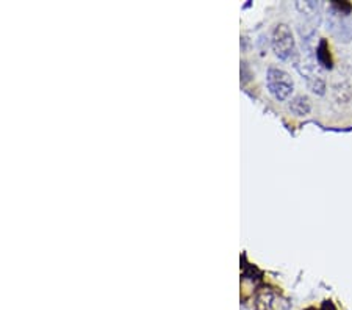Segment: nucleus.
I'll list each match as a JSON object with an SVG mask.
<instances>
[{
	"instance_id": "obj_1",
	"label": "nucleus",
	"mask_w": 352,
	"mask_h": 310,
	"mask_svg": "<svg viewBox=\"0 0 352 310\" xmlns=\"http://www.w3.org/2000/svg\"><path fill=\"white\" fill-rule=\"evenodd\" d=\"M266 87L277 100H287L293 94L294 82L280 67H270L266 74Z\"/></svg>"
},
{
	"instance_id": "obj_2",
	"label": "nucleus",
	"mask_w": 352,
	"mask_h": 310,
	"mask_svg": "<svg viewBox=\"0 0 352 310\" xmlns=\"http://www.w3.org/2000/svg\"><path fill=\"white\" fill-rule=\"evenodd\" d=\"M272 49L280 60H292L296 56V43L292 28L287 24H279L272 32Z\"/></svg>"
},
{
	"instance_id": "obj_3",
	"label": "nucleus",
	"mask_w": 352,
	"mask_h": 310,
	"mask_svg": "<svg viewBox=\"0 0 352 310\" xmlns=\"http://www.w3.org/2000/svg\"><path fill=\"white\" fill-rule=\"evenodd\" d=\"M327 30L340 41H351L352 39V19L346 11L332 5L327 13Z\"/></svg>"
},
{
	"instance_id": "obj_4",
	"label": "nucleus",
	"mask_w": 352,
	"mask_h": 310,
	"mask_svg": "<svg viewBox=\"0 0 352 310\" xmlns=\"http://www.w3.org/2000/svg\"><path fill=\"white\" fill-rule=\"evenodd\" d=\"M296 67L298 71L300 72V76H302V78H305V82H307L309 88L311 89V91L316 93V94H322L324 93V78H322L321 72L318 71V67L315 65H310V63H296Z\"/></svg>"
},
{
	"instance_id": "obj_5",
	"label": "nucleus",
	"mask_w": 352,
	"mask_h": 310,
	"mask_svg": "<svg viewBox=\"0 0 352 310\" xmlns=\"http://www.w3.org/2000/svg\"><path fill=\"white\" fill-rule=\"evenodd\" d=\"M296 8L305 14V18H309L311 22H320V11H321V5L315 3V2H298Z\"/></svg>"
},
{
	"instance_id": "obj_6",
	"label": "nucleus",
	"mask_w": 352,
	"mask_h": 310,
	"mask_svg": "<svg viewBox=\"0 0 352 310\" xmlns=\"http://www.w3.org/2000/svg\"><path fill=\"white\" fill-rule=\"evenodd\" d=\"M289 110L298 116H305L310 111L309 98H305V96H298V98H294L292 100V104H289Z\"/></svg>"
}]
</instances>
